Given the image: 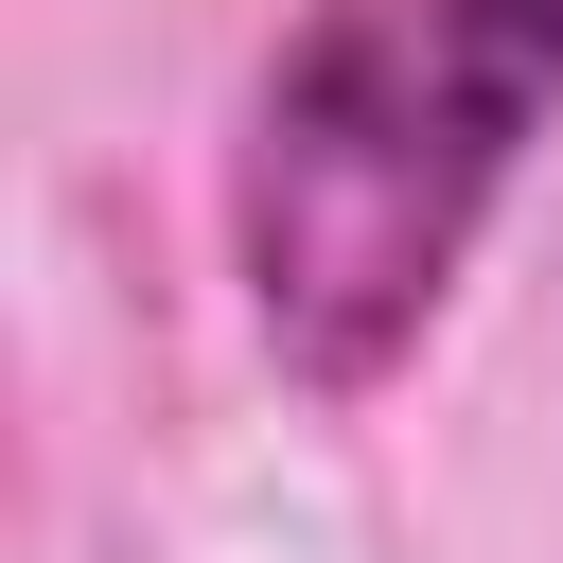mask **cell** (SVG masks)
I'll use <instances>...</instances> for the list:
<instances>
[{
  "label": "cell",
  "mask_w": 563,
  "mask_h": 563,
  "mask_svg": "<svg viewBox=\"0 0 563 563\" xmlns=\"http://www.w3.org/2000/svg\"><path fill=\"white\" fill-rule=\"evenodd\" d=\"M563 106V0H317L264 88H246V158H229V246H246V317L299 387H387L457 282V246L493 229L510 158Z\"/></svg>",
  "instance_id": "cell-1"
}]
</instances>
